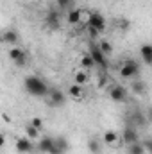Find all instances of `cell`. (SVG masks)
Instances as JSON below:
<instances>
[{
  "mask_svg": "<svg viewBox=\"0 0 152 154\" xmlns=\"http://www.w3.org/2000/svg\"><path fill=\"white\" fill-rule=\"evenodd\" d=\"M23 86H25L27 93L32 95V97H47L50 93L48 84L43 79H39L38 75H27L25 81H23Z\"/></svg>",
  "mask_w": 152,
  "mask_h": 154,
  "instance_id": "1",
  "label": "cell"
},
{
  "mask_svg": "<svg viewBox=\"0 0 152 154\" xmlns=\"http://www.w3.org/2000/svg\"><path fill=\"white\" fill-rule=\"evenodd\" d=\"M138 74H140V65L134 59L123 61V65L120 68V77H123V79H134V77H138Z\"/></svg>",
  "mask_w": 152,
  "mask_h": 154,
  "instance_id": "2",
  "label": "cell"
},
{
  "mask_svg": "<svg viewBox=\"0 0 152 154\" xmlns=\"http://www.w3.org/2000/svg\"><path fill=\"white\" fill-rule=\"evenodd\" d=\"M88 27H95V29L102 34V32L106 31V18H104L100 13H97V11H95V13H91V14H90Z\"/></svg>",
  "mask_w": 152,
  "mask_h": 154,
  "instance_id": "3",
  "label": "cell"
},
{
  "mask_svg": "<svg viewBox=\"0 0 152 154\" xmlns=\"http://www.w3.org/2000/svg\"><path fill=\"white\" fill-rule=\"evenodd\" d=\"M91 57H93V61H95V65H100V68H108V59H106V54L100 50V47H99V43L97 45H91Z\"/></svg>",
  "mask_w": 152,
  "mask_h": 154,
  "instance_id": "4",
  "label": "cell"
},
{
  "mask_svg": "<svg viewBox=\"0 0 152 154\" xmlns=\"http://www.w3.org/2000/svg\"><path fill=\"white\" fill-rule=\"evenodd\" d=\"M109 99L113 102H123L127 99V90L123 86H120V84H114L113 88L109 90Z\"/></svg>",
  "mask_w": 152,
  "mask_h": 154,
  "instance_id": "5",
  "label": "cell"
},
{
  "mask_svg": "<svg viewBox=\"0 0 152 154\" xmlns=\"http://www.w3.org/2000/svg\"><path fill=\"white\" fill-rule=\"evenodd\" d=\"M9 57H11L18 66H23L25 61H27V54H25L22 48H18V47H11V48H9Z\"/></svg>",
  "mask_w": 152,
  "mask_h": 154,
  "instance_id": "6",
  "label": "cell"
},
{
  "mask_svg": "<svg viewBox=\"0 0 152 154\" xmlns=\"http://www.w3.org/2000/svg\"><path fill=\"white\" fill-rule=\"evenodd\" d=\"M122 138H123V142H125V145H131V143H136L138 142V133H136V129L132 127V125H125L123 127V131H122Z\"/></svg>",
  "mask_w": 152,
  "mask_h": 154,
  "instance_id": "7",
  "label": "cell"
},
{
  "mask_svg": "<svg viewBox=\"0 0 152 154\" xmlns=\"http://www.w3.org/2000/svg\"><path fill=\"white\" fill-rule=\"evenodd\" d=\"M14 149L18 151L20 154H29V152H32V143H31V138H18L16 140V143H14Z\"/></svg>",
  "mask_w": 152,
  "mask_h": 154,
  "instance_id": "8",
  "label": "cell"
},
{
  "mask_svg": "<svg viewBox=\"0 0 152 154\" xmlns=\"http://www.w3.org/2000/svg\"><path fill=\"white\" fill-rule=\"evenodd\" d=\"M48 97H50V104H52L54 108H61V106L66 102V97H65V93H63L61 90H50Z\"/></svg>",
  "mask_w": 152,
  "mask_h": 154,
  "instance_id": "9",
  "label": "cell"
},
{
  "mask_svg": "<svg viewBox=\"0 0 152 154\" xmlns=\"http://www.w3.org/2000/svg\"><path fill=\"white\" fill-rule=\"evenodd\" d=\"M45 25L48 27V29H59V14H57V11H50L47 16H45Z\"/></svg>",
  "mask_w": 152,
  "mask_h": 154,
  "instance_id": "10",
  "label": "cell"
},
{
  "mask_svg": "<svg viewBox=\"0 0 152 154\" xmlns=\"http://www.w3.org/2000/svg\"><path fill=\"white\" fill-rule=\"evenodd\" d=\"M140 54H141L143 63H145V65H149V66H152V45H150V43L141 45V47H140Z\"/></svg>",
  "mask_w": 152,
  "mask_h": 154,
  "instance_id": "11",
  "label": "cell"
},
{
  "mask_svg": "<svg viewBox=\"0 0 152 154\" xmlns=\"http://www.w3.org/2000/svg\"><path fill=\"white\" fill-rule=\"evenodd\" d=\"M54 145H56V138H50V136H43V138L39 140V151H41V152L50 154V151L54 149Z\"/></svg>",
  "mask_w": 152,
  "mask_h": 154,
  "instance_id": "12",
  "label": "cell"
},
{
  "mask_svg": "<svg viewBox=\"0 0 152 154\" xmlns=\"http://www.w3.org/2000/svg\"><path fill=\"white\" fill-rule=\"evenodd\" d=\"M131 90H132L136 95H145V93H147V82L141 81V79H134L132 84H131Z\"/></svg>",
  "mask_w": 152,
  "mask_h": 154,
  "instance_id": "13",
  "label": "cell"
},
{
  "mask_svg": "<svg viewBox=\"0 0 152 154\" xmlns=\"http://www.w3.org/2000/svg\"><path fill=\"white\" fill-rule=\"evenodd\" d=\"M102 138H104V143H106V145H116V142H118V133H114L113 129H108V131L102 134Z\"/></svg>",
  "mask_w": 152,
  "mask_h": 154,
  "instance_id": "14",
  "label": "cell"
},
{
  "mask_svg": "<svg viewBox=\"0 0 152 154\" xmlns=\"http://www.w3.org/2000/svg\"><path fill=\"white\" fill-rule=\"evenodd\" d=\"M68 22H70L72 25L81 23V22H82V11H81V9H72L70 14H68Z\"/></svg>",
  "mask_w": 152,
  "mask_h": 154,
  "instance_id": "15",
  "label": "cell"
},
{
  "mask_svg": "<svg viewBox=\"0 0 152 154\" xmlns=\"http://www.w3.org/2000/svg\"><path fill=\"white\" fill-rule=\"evenodd\" d=\"M68 91H70V95H72L74 99H77V100L84 97V90H82V86H81V84H77V82H74V84L70 86V90H68Z\"/></svg>",
  "mask_w": 152,
  "mask_h": 154,
  "instance_id": "16",
  "label": "cell"
},
{
  "mask_svg": "<svg viewBox=\"0 0 152 154\" xmlns=\"http://www.w3.org/2000/svg\"><path fill=\"white\" fill-rule=\"evenodd\" d=\"M88 149H90L91 154H100L102 152V145H100V142H99L97 138H91V140L88 142Z\"/></svg>",
  "mask_w": 152,
  "mask_h": 154,
  "instance_id": "17",
  "label": "cell"
},
{
  "mask_svg": "<svg viewBox=\"0 0 152 154\" xmlns=\"http://www.w3.org/2000/svg\"><path fill=\"white\" fill-rule=\"evenodd\" d=\"M145 147L141 145V143H131V145H127V154H145Z\"/></svg>",
  "mask_w": 152,
  "mask_h": 154,
  "instance_id": "18",
  "label": "cell"
},
{
  "mask_svg": "<svg viewBox=\"0 0 152 154\" xmlns=\"http://www.w3.org/2000/svg\"><path fill=\"white\" fill-rule=\"evenodd\" d=\"M93 65H95V61H93L91 54H84V56L81 57V66H82L84 70H90V68H93Z\"/></svg>",
  "mask_w": 152,
  "mask_h": 154,
  "instance_id": "19",
  "label": "cell"
},
{
  "mask_svg": "<svg viewBox=\"0 0 152 154\" xmlns=\"http://www.w3.org/2000/svg\"><path fill=\"white\" fill-rule=\"evenodd\" d=\"M4 41H5V43H9L11 47H16V41H18V34H16L14 31H7V32L4 34Z\"/></svg>",
  "mask_w": 152,
  "mask_h": 154,
  "instance_id": "20",
  "label": "cell"
},
{
  "mask_svg": "<svg viewBox=\"0 0 152 154\" xmlns=\"http://www.w3.org/2000/svg\"><path fill=\"white\" fill-rule=\"evenodd\" d=\"M25 134H27V138L34 140V138H38L39 136V129L38 127H34L32 124H27V125H25Z\"/></svg>",
  "mask_w": 152,
  "mask_h": 154,
  "instance_id": "21",
  "label": "cell"
},
{
  "mask_svg": "<svg viewBox=\"0 0 152 154\" xmlns=\"http://www.w3.org/2000/svg\"><path fill=\"white\" fill-rule=\"evenodd\" d=\"M56 147L65 154L68 151V142H66V138H65V136H57V138H56Z\"/></svg>",
  "mask_w": 152,
  "mask_h": 154,
  "instance_id": "22",
  "label": "cell"
},
{
  "mask_svg": "<svg viewBox=\"0 0 152 154\" xmlns=\"http://www.w3.org/2000/svg\"><path fill=\"white\" fill-rule=\"evenodd\" d=\"M99 47H100V50H102L106 56H109V54L113 52V45H111L108 39H100V41H99Z\"/></svg>",
  "mask_w": 152,
  "mask_h": 154,
  "instance_id": "23",
  "label": "cell"
},
{
  "mask_svg": "<svg viewBox=\"0 0 152 154\" xmlns=\"http://www.w3.org/2000/svg\"><path fill=\"white\" fill-rule=\"evenodd\" d=\"M88 81H90V77H88V74H86L84 70H81V72H77L75 74V82L77 84L84 86V84H88Z\"/></svg>",
  "mask_w": 152,
  "mask_h": 154,
  "instance_id": "24",
  "label": "cell"
},
{
  "mask_svg": "<svg viewBox=\"0 0 152 154\" xmlns=\"http://www.w3.org/2000/svg\"><path fill=\"white\" fill-rule=\"evenodd\" d=\"M129 120H134V124H136V125H143V124L147 122V120H145V116L141 115L140 111H136V113H132V115L129 116Z\"/></svg>",
  "mask_w": 152,
  "mask_h": 154,
  "instance_id": "25",
  "label": "cell"
},
{
  "mask_svg": "<svg viewBox=\"0 0 152 154\" xmlns=\"http://www.w3.org/2000/svg\"><path fill=\"white\" fill-rule=\"evenodd\" d=\"M31 124H32L34 127H38L39 131L43 129V118H39V116H34V118H31Z\"/></svg>",
  "mask_w": 152,
  "mask_h": 154,
  "instance_id": "26",
  "label": "cell"
},
{
  "mask_svg": "<svg viewBox=\"0 0 152 154\" xmlns=\"http://www.w3.org/2000/svg\"><path fill=\"white\" fill-rule=\"evenodd\" d=\"M56 4H57V7H61V9H65V7H68V5H72V4H74V0H56Z\"/></svg>",
  "mask_w": 152,
  "mask_h": 154,
  "instance_id": "27",
  "label": "cell"
},
{
  "mask_svg": "<svg viewBox=\"0 0 152 154\" xmlns=\"http://www.w3.org/2000/svg\"><path fill=\"white\" fill-rule=\"evenodd\" d=\"M143 147H145L147 152L152 154V140H145V142H143Z\"/></svg>",
  "mask_w": 152,
  "mask_h": 154,
  "instance_id": "28",
  "label": "cell"
},
{
  "mask_svg": "<svg viewBox=\"0 0 152 154\" xmlns=\"http://www.w3.org/2000/svg\"><path fill=\"white\" fill-rule=\"evenodd\" d=\"M88 31H90V36H91V38H97V36L100 34V32H99L95 27H88Z\"/></svg>",
  "mask_w": 152,
  "mask_h": 154,
  "instance_id": "29",
  "label": "cell"
},
{
  "mask_svg": "<svg viewBox=\"0 0 152 154\" xmlns=\"http://www.w3.org/2000/svg\"><path fill=\"white\" fill-rule=\"evenodd\" d=\"M106 82H108V77H106V75L99 77V88H104V86H106Z\"/></svg>",
  "mask_w": 152,
  "mask_h": 154,
  "instance_id": "30",
  "label": "cell"
}]
</instances>
